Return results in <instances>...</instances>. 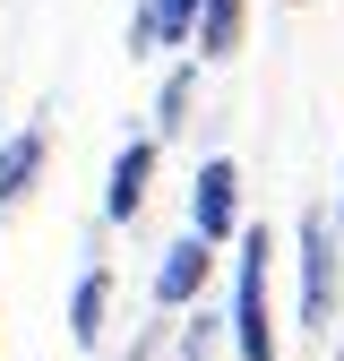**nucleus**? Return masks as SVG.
<instances>
[{
  "instance_id": "0eeeda50",
  "label": "nucleus",
  "mask_w": 344,
  "mask_h": 361,
  "mask_svg": "<svg viewBox=\"0 0 344 361\" xmlns=\"http://www.w3.org/2000/svg\"><path fill=\"white\" fill-rule=\"evenodd\" d=\"M43 180V129H18V138H0V215H9L26 190Z\"/></svg>"
},
{
  "instance_id": "f03ea898",
  "label": "nucleus",
  "mask_w": 344,
  "mask_h": 361,
  "mask_svg": "<svg viewBox=\"0 0 344 361\" xmlns=\"http://www.w3.org/2000/svg\"><path fill=\"white\" fill-rule=\"evenodd\" d=\"M336 250H344L336 215L310 207V215H301V327H327L336 319V267H344Z\"/></svg>"
},
{
  "instance_id": "20e7f679",
  "label": "nucleus",
  "mask_w": 344,
  "mask_h": 361,
  "mask_svg": "<svg viewBox=\"0 0 344 361\" xmlns=\"http://www.w3.org/2000/svg\"><path fill=\"white\" fill-rule=\"evenodd\" d=\"M207 276H215V241L181 233V241L164 250V267H155V310H190L207 293Z\"/></svg>"
},
{
  "instance_id": "1a4fd4ad",
  "label": "nucleus",
  "mask_w": 344,
  "mask_h": 361,
  "mask_svg": "<svg viewBox=\"0 0 344 361\" xmlns=\"http://www.w3.org/2000/svg\"><path fill=\"white\" fill-rule=\"evenodd\" d=\"M104 310H112V276H104V267H86L78 293H69V336L95 344V336H104Z\"/></svg>"
},
{
  "instance_id": "9d476101",
  "label": "nucleus",
  "mask_w": 344,
  "mask_h": 361,
  "mask_svg": "<svg viewBox=\"0 0 344 361\" xmlns=\"http://www.w3.org/2000/svg\"><path fill=\"white\" fill-rule=\"evenodd\" d=\"M155 112H164V129H181V112H190V69L164 78V104H155Z\"/></svg>"
},
{
  "instance_id": "f257e3e1",
  "label": "nucleus",
  "mask_w": 344,
  "mask_h": 361,
  "mask_svg": "<svg viewBox=\"0 0 344 361\" xmlns=\"http://www.w3.org/2000/svg\"><path fill=\"white\" fill-rule=\"evenodd\" d=\"M267 267H276V233H267V224H241V250H233V353L241 361H276Z\"/></svg>"
},
{
  "instance_id": "423d86ee",
  "label": "nucleus",
  "mask_w": 344,
  "mask_h": 361,
  "mask_svg": "<svg viewBox=\"0 0 344 361\" xmlns=\"http://www.w3.org/2000/svg\"><path fill=\"white\" fill-rule=\"evenodd\" d=\"M241 35H250V9H241V0H198V26H190L198 61H233Z\"/></svg>"
},
{
  "instance_id": "7ed1b4c3",
  "label": "nucleus",
  "mask_w": 344,
  "mask_h": 361,
  "mask_svg": "<svg viewBox=\"0 0 344 361\" xmlns=\"http://www.w3.org/2000/svg\"><path fill=\"white\" fill-rule=\"evenodd\" d=\"M233 224H241V164L207 155L198 180H190V233L198 241H233Z\"/></svg>"
},
{
  "instance_id": "9b49d317",
  "label": "nucleus",
  "mask_w": 344,
  "mask_h": 361,
  "mask_svg": "<svg viewBox=\"0 0 344 361\" xmlns=\"http://www.w3.org/2000/svg\"><path fill=\"white\" fill-rule=\"evenodd\" d=\"M336 233H344V190H336Z\"/></svg>"
},
{
  "instance_id": "6e6552de",
  "label": "nucleus",
  "mask_w": 344,
  "mask_h": 361,
  "mask_svg": "<svg viewBox=\"0 0 344 361\" xmlns=\"http://www.w3.org/2000/svg\"><path fill=\"white\" fill-rule=\"evenodd\" d=\"M190 26H198V0H147L138 26H129V43H138V52H155V43H190Z\"/></svg>"
},
{
  "instance_id": "39448f33",
  "label": "nucleus",
  "mask_w": 344,
  "mask_h": 361,
  "mask_svg": "<svg viewBox=\"0 0 344 361\" xmlns=\"http://www.w3.org/2000/svg\"><path fill=\"white\" fill-rule=\"evenodd\" d=\"M147 190H155V138H129V147L112 155V180H104V215L129 224V215L147 207Z\"/></svg>"
}]
</instances>
